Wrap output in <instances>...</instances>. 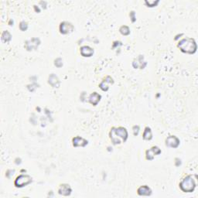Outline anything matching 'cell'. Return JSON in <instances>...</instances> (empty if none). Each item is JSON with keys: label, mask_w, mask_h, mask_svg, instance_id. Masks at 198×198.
<instances>
[{"label": "cell", "mask_w": 198, "mask_h": 198, "mask_svg": "<svg viewBox=\"0 0 198 198\" xmlns=\"http://www.w3.org/2000/svg\"><path fill=\"white\" fill-rule=\"evenodd\" d=\"M110 138L114 144H120L122 142L126 141L128 138V132L126 129L122 127L112 128L110 131Z\"/></svg>", "instance_id": "6da1fadb"}, {"label": "cell", "mask_w": 198, "mask_h": 198, "mask_svg": "<svg viewBox=\"0 0 198 198\" xmlns=\"http://www.w3.org/2000/svg\"><path fill=\"white\" fill-rule=\"evenodd\" d=\"M178 47L184 53L193 54L196 50V44L194 40L190 38H186L182 40L178 44Z\"/></svg>", "instance_id": "7a4b0ae2"}, {"label": "cell", "mask_w": 198, "mask_h": 198, "mask_svg": "<svg viewBox=\"0 0 198 198\" xmlns=\"http://www.w3.org/2000/svg\"><path fill=\"white\" fill-rule=\"evenodd\" d=\"M180 187L183 191L190 193V192L193 191L195 187H196V184H195L194 180L191 176H187L181 181Z\"/></svg>", "instance_id": "3957f363"}, {"label": "cell", "mask_w": 198, "mask_h": 198, "mask_svg": "<svg viewBox=\"0 0 198 198\" xmlns=\"http://www.w3.org/2000/svg\"><path fill=\"white\" fill-rule=\"evenodd\" d=\"M32 179L28 175H20L15 180V186L17 187H23L31 183Z\"/></svg>", "instance_id": "277c9868"}, {"label": "cell", "mask_w": 198, "mask_h": 198, "mask_svg": "<svg viewBox=\"0 0 198 198\" xmlns=\"http://www.w3.org/2000/svg\"><path fill=\"white\" fill-rule=\"evenodd\" d=\"M60 30L63 34H67L68 32H72L74 30V26L67 22H63L60 26Z\"/></svg>", "instance_id": "5b68a950"}, {"label": "cell", "mask_w": 198, "mask_h": 198, "mask_svg": "<svg viewBox=\"0 0 198 198\" xmlns=\"http://www.w3.org/2000/svg\"><path fill=\"white\" fill-rule=\"evenodd\" d=\"M160 153L161 150L157 146H153L150 150L146 151V159H149V160H152L156 155H159Z\"/></svg>", "instance_id": "8992f818"}, {"label": "cell", "mask_w": 198, "mask_h": 198, "mask_svg": "<svg viewBox=\"0 0 198 198\" xmlns=\"http://www.w3.org/2000/svg\"><path fill=\"white\" fill-rule=\"evenodd\" d=\"M180 144V140L178 139V138L174 135H171L169 136L166 139V145L169 147L172 148H177V146Z\"/></svg>", "instance_id": "52a82bcc"}, {"label": "cell", "mask_w": 198, "mask_h": 198, "mask_svg": "<svg viewBox=\"0 0 198 198\" xmlns=\"http://www.w3.org/2000/svg\"><path fill=\"white\" fill-rule=\"evenodd\" d=\"M40 44V41L38 39H34L31 40L27 41L26 43V45H25V47L26 49H27L28 51H32V49H36V47H38V45Z\"/></svg>", "instance_id": "ba28073f"}, {"label": "cell", "mask_w": 198, "mask_h": 198, "mask_svg": "<svg viewBox=\"0 0 198 198\" xmlns=\"http://www.w3.org/2000/svg\"><path fill=\"white\" fill-rule=\"evenodd\" d=\"M87 144H88V141L85 140V139L81 138V137L77 136L73 139V145L75 147H78V146L83 147V146H86Z\"/></svg>", "instance_id": "9c48e42d"}, {"label": "cell", "mask_w": 198, "mask_h": 198, "mask_svg": "<svg viewBox=\"0 0 198 198\" xmlns=\"http://www.w3.org/2000/svg\"><path fill=\"white\" fill-rule=\"evenodd\" d=\"M58 192L60 195L68 196L71 193V189H70V186L67 185V184H63V185H61L60 187Z\"/></svg>", "instance_id": "30bf717a"}, {"label": "cell", "mask_w": 198, "mask_h": 198, "mask_svg": "<svg viewBox=\"0 0 198 198\" xmlns=\"http://www.w3.org/2000/svg\"><path fill=\"white\" fill-rule=\"evenodd\" d=\"M81 54L83 57H91L94 54V51L90 47L84 46L81 48Z\"/></svg>", "instance_id": "8fae6325"}, {"label": "cell", "mask_w": 198, "mask_h": 198, "mask_svg": "<svg viewBox=\"0 0 198 198\" xmlns=\"http://www.w3.org/2000/svg\"><path fill=\"white\" fill-rule=\"evenodd\" d=\"M151 193V190L147 186H142L138 189V194L140 196H150Z\"/></svg>", "instance_id": "7c38bea8"}, {"label": "cell", "mask_w": 198, "mask_h": 198, "mask_svg": "<svg viewBox=\"0 0 198 198\" xmlns=\"http://www.w3.org/2000/svg\"><path fill=\"white\" fill-rule=\"evenodd\" d=\"M49 84L54 88H58L59 85H60V81H59L57 77L54 74H52L51 76L49 77Z\"/></svg>", "instance_id": "4fadbf2b"}, {"label": "cell", "mask_w": 198, "mask_h": 198, "mask_svg": "<svg viewBox=\"0 0 198 198\" xmlns=\"http://www.w3.org/2000/svg\"><path fill=\"white\" fill-rule=\"evenodd\" d=\"M100 99H101V95L97 94V92H94L93 94H91V96H90L89 101L93 105H96L99 102Z\"/></svg>", "instance_id": "5bb4252c"}, {"label": "cell", "mask_w": 198, "mask_h": 198, "mask_svg": "<svg viewBox=\"0 0 198 198\" xmlns=\"http://www.w3.org/2000/svg\"><path fill=\"white\" fill-rule=\"evenodd\" d=\"M109 83H113V80H112V78H111L110 77H107V78L101 82V85H100V88H101L103 91H108V89H109V85H108V84Z\"/></svg>", "instance_id": "9a60e30c"}, {"label": "cell", "mask_w": 198, "mask_h": 198, "mask_svg": "<svg viewBox=\"0 0 198 198\" xmlns=\"http://www.w3.org/2000/svg\"><path fill=\"white\" fill-rule=\"evenodd\" d=\"M152 138H153V135H152L151 129L149 127H146L143 133V139L146 140H150Z\"/></svg>", "instance_id": "2e32d148"}, {"label": "cell", "mask_w": 198, "mask_h": 198, "mask_svg": "<svg viewBox=\"0 0 198 198\" xmlns=\"http://www.w3.org/2000/svg\"><path fill=\"white\" fill-rule=\"evenodd\" d=\"M2 40L4 42H8L11 40V35L8 31H4L2 34Z\"/></svg>", "instance_id": "e0dca14e"}, {"label": "cell", "mask_w": 198, "mask_h": 198, "mask_svg": "<svg viewBox=\"0 0 198 198\" xmlns=\"http://www.w3.org/2000/svg\"><path fill=\"white\" fill-rule=\"evenodd\" d=\"M120 32L123 35H128L129 34V29H128V26H122V27L120 28Z\"/></svg>", "instance_id": "ac0fdd59"}, {"label": "cell", "mask_w": 198, "mask_h": 198, "mask_svg": "<svg viewBox=\"0 0 198 198\" xmlns=\"http://www.w3.org/2000/svg\"><path fill=\"white\" fill-rule=\"evenodd\" d=\"M20 28L21 30L23 31L26 30V29H27V24H26V23H25V22H22L20 25Z\"/></svg>", "instance_id": "d6986e66"}, {"label": "cell", "mask_w": 198, "mask_h": 198, "mask_svg": "<svg viewBox=\"0 0 198 198\" xmlns=\"http://www.w3.org/2000/svg\"><path fill=\"white\" fill-rule=\"evenodd\" d=\"M139 127L138 125H135L133 127V131H134V135H137L139 133Z\"/></svg>", "instance_id": "ffe728a7"}]
</instances>
